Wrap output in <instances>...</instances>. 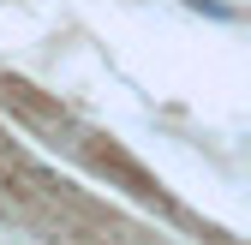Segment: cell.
<instances>
[{
    "instance_id": "cell-1",
    "label": "cell",
    "mask_w": 251,
    "mask_h": 245,
    "mask_svg": "<svg viewBox=\"0 0 251 245\" xmlns=\"http://www.w3.org/2000/svg\"><path fill=\"white\" fill-rule=\"evenodd\" d=\"M185 6H192V12H203V18H215V24H233V18H239L227 0H185Z\"/></svg>"
}]
</instances>
